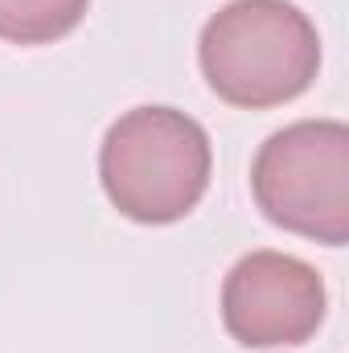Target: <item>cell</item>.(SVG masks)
I'll list each match as a JSON object with an SVG mask.
<instances>
[{
  "instance_id": "obj_1",
  "label": "cell",
  "mask_w": 349,
  "mask_h": 353,
  "mask_svg": "<svg viewBox=\"0 0 349 353\" xmlns=\"http://www.w3.org/2000/svg\"><path fill=\"white\" fill-rule=\"evenodd\" d=\"M197 62L218 99L259 111L312 87L321 37L292 0H230L206 21Z\"/></svg>"
},
{
  "instance_id": "obj_2",
  "label": "cell",
  "mask_w": 349,
  "mask_h": 353,
  "mask_svg": "<svg viewBox=\"0 0 349 353\" xmlns=\"http://www.w3.org/2000/svg\"><path fill=\"white\" fill-rule=\"evenodd\" d=\"M214 169L206 128L177 107H132L123 111L99 148V181L111 205L148 226L185 218Z\"/></svg>"
},
{
  "instance_id": "obj_3",
  "label": "cell",
  "mask_w": 349,
  "mask_h": 353,
  "mask_svg": "<svg viewBox=\"0 0 349 353\" xmlns=\"http://www.w3.org/2000/svg\"><path fill=\"white\" fill-rule=\"evenodd\" d=\"M251 193L267 222L341 247L349 239V128L300 119L267 136L251 165Z\"/></svg>"
},
{
  "instance_id": "obj_4",
  "label": "cell",
  "mask_w": 349,
  "mask_h": 353,
  "mask_svg": "<svg viewBox=\"0 0 349 353\" xmlns=\"http://www.w3.org/2000/svg\"><path fill=\"white\" fill-rule=\"evenodd\" d=\"M325 279L283 251H251L222 283V325L247 350L304 345L325 321Z\"/></svg>"
},
{
  "instance_id": "obj_5",
  "label": "cell",
  "mask_w": 349,
  "mask_h": 353,
  "mask_svg": "<svg viewBox=\"0 0 349 353\" xmlns=\"http://www.w3.org/2000/svg\"><path fill=\"white\" fill-rule=\"evenodd\" d=\"M90 0H0V41L12 46H50L66 37Z\"/></svg>"
}]
</instances>
